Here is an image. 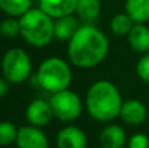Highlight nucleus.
<instances>
[{"mask_svg":"<svg viewBox=\"0 0 149 148\" xmlns=\"http://www.w3.org/2000/svg\"><path fill=\"white\" fill-rule=\"evenodd\" d=\"M25 115L29 125L37 126V127L47 126L52 121V118H55L51 106H50V102L41 98L34 100L28 105Z\"/></svg>","mask_w":149,"mask_h":148,"instance_id":"nucleus-8","label":"nucleus"},{"mask_svg":"<svg viewBox=\"0 0 149 148\" xmlns=\"http://www.w3.org/2000/svg\"><path fill=\"white\" fill-rule=\"evenodd\" d=\"M79 20L73 15L54 20V37L60 41H70L80 28Z\"/></svg>","mask_w":149,"mask_h":148,"instance_id":"nucleus-14","label":"nucleus"},{"mask_svg":"<svg viewBox=\"0 0 149 148\" xmlns=\"http://www.w3.org/2000/svg\"><path fill=\"white\" fill-rule=\"evenodd\" d=\"M128 45L139 54L149 52V26L145 24H135L127 36Z\"/></svg>","mask_w":149,"mask_h":148,"instance_id":"nucleus-13","label":"nucleus"},{"mask_svg":"<svg viewBox=\"0 0 149 148\" xmlns=\"http://www.w3.org/2000/svg\"><path fill=\"white\" fill-rule=\"evenodd\" d=\"M37 81L49 93H56L68 89L72 83V71L65 60L58 57L47 58L39 66Z\"/></svg>","mask_w":149,"mask_h":148,"instance_id":"nucleus-4","label":"nucleus"},{"mask_svg":"<svg viewBox=\"0 0 149 148\" xmlns=\"http://www.w3.org/2000/svg\"><path fill=\"white\" fill-rule=\"evenodd\" d=\"M31 7V0H0V9L10 17H21Z\"/></svg>","mask_w":149,"mask_h":148,"instance_id":"nucleus-18","label":"nucleus"},{"mask_svg":"<svg viewBox=\"0 0 149 148\" xmlns=\"http://www.w3.org/2000/svg\"><path fill=\"white\" fill-rule=\"evenodd\" d=\"M20 20V36L34 47H45L55 38L54 18L41 8H30Z\"/></svg>","mask_w":149,"mask_h":148,"instance_id":"nucleus-3","label":"nucleus"},{"mask_svg":"<svg viewBox=\"0 0 149 148\" xmlns=\"http://www.w3.org/2000/svg\"><path fill=\"white\" fill-rule=\"evenodd\" d=\"M3 76L10 84H20L28 80L31 72V59L21 47L9 49L1 60Z\"/></svg>","mask_w":149,"mask_h":148,"instance_id":"nucleus-5","label":"nucleus"},{"mask_svg":"<svg viewBox=\"0 0 149 148\" xmlns=\"http://www.w3.org/2000/svg\"><path fill=\"white\" fill-rule=\"evenodd\" d=\"M88 139L85 133L76 126H65L56 135L58 148H86Z\"/></svg>","mask_w":149,"mask_h":148,"instance_id":"nucleus-10","label":"nucleus"},{"mask_svg":"<svg viewBox=\"0 0 149 148\" xmlns=\"http://www.w3.org/2000/svg\"><path fill=\"white\" fill-rule=\"evenodd\" d=\"M135 22L126 12L116 13L110 21V29L113 34L118 37H127L131 29L134 28Z\"/></svg>","mask_w":149,"mask_h":148,"instance_id":"nucleus-17","label":"nucleus"},{"mask_svg":"<svg viewBox=\"0 0 149 148\" xmlns=\"http://www.w3.org/2000/svg\"><path fill=\"white\" fill-rule=\"evenodd\" d=\"M9 84L10 83L5 77H0V98L4 97L5 94L8 93V91H9Z\"/></svg>","mask_w":149,"mask_h":148,"instance_id":"nucleus-23","label":"nucleus"},{"mask_svg":"<svg viewBox=\"0 0 149 148\" xmlns=\"http://www.w3.org/2000/svg\"><path fill=\"white\" fill-rule=\"evenodd\" d=\"M0 34L5 38H15L20 34V20L16 17H8L0 22Z\"/></svg>","mask_w":149,"mask_h":148,"instance_id":"nucleus-20","label":"nucleus"},{"mask_svg":"<svg viewBox=\"0 0 149 148\" xmlns=\"http://www.w3.org/2000/svg\"><path fill=\"white\" fill-rule=\"evenodd\" d=\"M123 100L119 89L109 80H98L90 85L85 96V106L93 119L110 122L119 117Z\"/></svg>","mask_w":149,"mask_h":148,"instance_id":"nucleus-2","label":"nucleus"},{"mask_svg":"<svg viewBox=\"0 0 149 148\" xmlns=\"http://www.w3.org/2000/svg\"><path fill=\"white\" fill-rule=\"evenodd\" d=\"M77 0H39V8L54 20L76 12Z\"/></svg>","mask_w":149,"mask_h":148,"instance_id":"nucleus-11","label":"nucleus"},{"mask_svg":"<svg viewBox=\"0 0 149 148\" xmlns=\"http://www.w3.org/2000/svg\"><path fill=\"white\" fill-rule=\"evenodd\" d=\"M124 12L135 24H145L149 21V0H126Z\"/></svg>","mask_w":149,"mask_h":148,"instance_id":"nucleus-15","label":"nucleus"},{"mask_svg":"<svg viewBox=\"0 0 149 148\" xmlns=\"http://www.w3.org/2000/svg\"><path fill=\"white\" fill-rule=\"evenodd\" d=\"M127 146L128 148H149V138L144 133H136L131 135Z\"/></svg>","mask_w":149,"mask_h":148,"instance_id":"nucleus-22","label":"nucleus"},{"mask_svg":"<svg viewBox=\"0 0 149 148\" xmlns=\"http://www.w3.org/2000/svg\"><path fill=\"white\" fill-rule=\"evenodd\" d=\"M136 75L141 81L149 84V52L141 54L136 63Z\"/></svg>","mask_w":149,"mask_h":148,"instance_id":"nucleus-21","label":"nucleus"},{"mask_svg":"<svg viewBox=\"0 0 149 148\" xmlns=\"http://www.w3.org/2000/svg\"><path fill=\"white\" fill-rule=\"evenodd\" d=\"M100 0H77L76 13L85 24H92L100 16Z\"/></svg>","mask_w":149,"mask_h":148,"instance_id":"nucleus-16","label":"nucleus"},{"mask_svg":"<svg viewBox=\"0 0 149 148\" xmlns=\"http://www.w3.org/2000/svg\"><path fill=\"white\" fill-rule=\"evenodd\" d=\"M109 52V38L92 24L81 25L68 41L67 54L79 68H92L103 62Z\"/></svg>","mask_w":149,"mask_h":148,"instance_id":"nucleus-1","label":"nucleus"},{"mask_svg":"<svg viewBox=\"0 0 149 148\" xmlns=\"http://www.w3.org/2000/svg\"><path fill=\"white\" fill-rule=\"evenodd\" d=\"M49 102L54 117L63 122H71L77 119L82 112L81 98L79 97V94L70 89L52 93Z\"/></svg>","mask_w":149,"mask_h":148,"instance_id":"nucleus-6","label":"nucleus"},{"mask_svg":"<svg viewBox=\"0 0 149 148\" xmlns=\"http://www.w3.org/2000/svg\"><path fill=\"white\" fill-rule=\"evenodd\" d=\"M16 146L17 148H49V140L39 127L26 125L18 127Z\"/></svg>","mask_w":149,"mask_h":148,"instance_id":"nucleus-7","label":"nucleus"},{"mask_svg":"<svg viewBox=\"0 0 149 148\" xmlns=\"http://www.w3.org/2000/svg\"><path fill=\"white\" fill-rule=\"evenodd\" d=\"M126 143V131L119 125H107L100 134V146L102 148H123Z\"/></svg>","mask_w":149,"mask_h":148,"instance_id":"nucleus-12","label":"nucleus"},{"mask_svg":"<svg viewBox=\"0 0 149 148\" xmlns=\"http://www.w3.org/2000/svg\"><path fill=\"white\" fill-rule=\"evenodd\" d=\"M17 134L18 128L12 122H8V121L0 122V146L5 147L16 143Z\"/></svg>","mask_w":149,"mask_h":148,"instance_id":"nucleus-19","label":"nucleus"},{"mask_svg":"<svg viewBox=\"0 0 149 148\" xmlns=\"http://www.w3.org/2000/svg\"><path fill=\"white\" fill-rule=\"evenodd\" d=\"M147 117H148V109L147 105L143 101L136 98L123 101L120 113H119V118L124 123H127L130 126H139L145 122Z\"/></svg>","mask_w":149,"mask_h":148,"instance_id":"nucleus-9","label":"nucleus"}]
</instances>
